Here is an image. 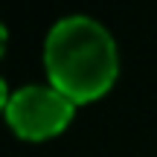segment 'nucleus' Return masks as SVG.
<instances>
[{"mask_svg":"<svg viewBox=\"0 0 157 157\" xmlns=\"http://www.w3.org/2000/svg\"><path fill=\"white\" fill-rule=\"evenodd\" d=\"M9 99H12V90L6 87L3 76H0V111H3V113H6V105H9Z\"/></svg>","mask_w":157,"mask_h":157,"instance_id":"nucleus-3","label":"nucleus"},{"mask_svg":"<svg viewBox=\"0 0 157 157\" xmlns=\"http://www.w3.org/2000/svg\"><path fill=\"white\" fill-rule=\"evenodd\" d=\"M76 113V102H70L52 84H23L12 93L6 105V122L21 140H50L61 134Z\"/></svg>","mask_w":157,"mask_h":157,"instance_id":"nucleus-2","label":"nucleus"},{"mask_svg":"<svg viewBox=\"0 0 157 157\" xmlns=\"http://www.w3.org/2000/svg\"><path fill=\"white\" fill-rule=\"evenodd\" d=\"M50 84L70 102H93L113 87L119 52L111 29L90 15H67L52 23L44 41Z\"/></svg>","mask_w":157,"mask_h":157,"instance_id":"nucleus-1","label":"nucleus"},{"mask_svg":"<svg viewBox=\"0 0 157 157\" xmlns=\"http://www.w3.org/2000/svg\"><path fill=\"white\" fill-rule=\"evenodd\" d=\"M6 44H9V32H6L3 21H0V56H3V52H6Z\"/></svg>","mask_w":157,"mask_h":157,"instance_id":"nucleus-4","label":"nucleus"}]
</instances>
